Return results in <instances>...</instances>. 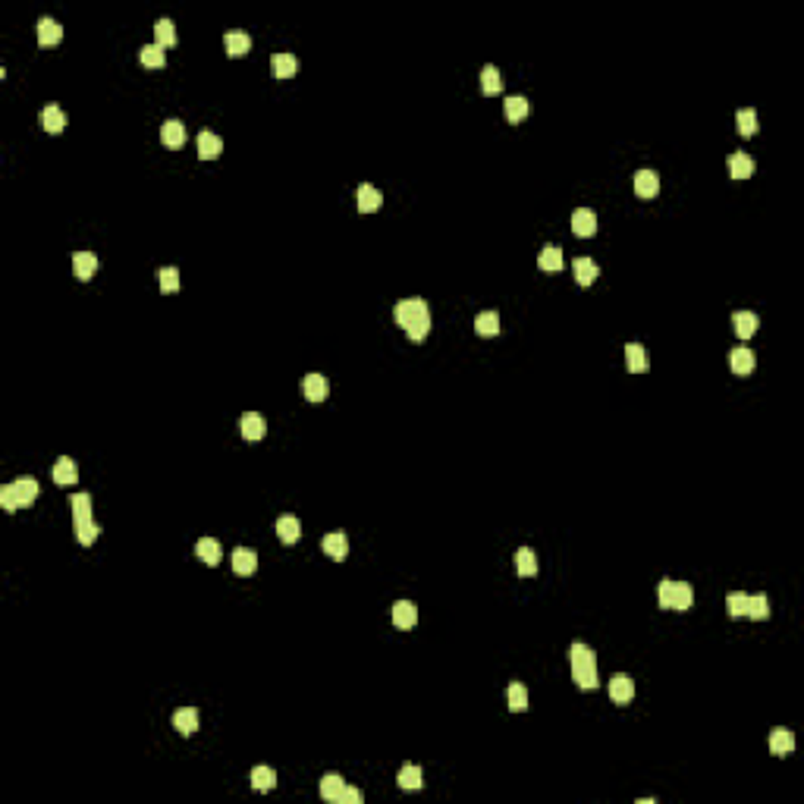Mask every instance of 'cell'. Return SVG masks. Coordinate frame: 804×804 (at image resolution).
Segmentation results:
<instances>
[{
	"instance_id": "d6a6232c",
	"label": "cell",
	"mask_w": 804,
	"mask_h": 804,
	"mask_svg": "<svg viewBox=\"0 0 804 804\" xmlns=\"http://www.w3.org/2000/svg\"><path fill=\"white\" fill-rule=\"evenodd\" d=\"M572 274H575L578 286H591V283L597 280V261H591V258H575V264H572Z\"/></svg>"
},
{
	"instance_id": "f35d334b",
	"label": "cell",
	"mask_w": 804,
	"mask_h": 804,
	"mask_svg": "<svg viewBox=\"0 0 804 804\" xmlns=\"http://www.w3.org/2000/svg\"><path fill=\"white\" fill-rule=\"evenodd\" d=\"M735 123H739V132H741L745 138L757 136V129H760V120H757V110H754V107H745V110H739Z\"/></svg>"
},
{
	"instance_id": "7bdbcfd3",
	"label": "cell",
	"mask_w": 804,
	"mask_h": 804,
	"mask_svg": "<svg viewBox=\"0 0 804 804\" xmlns=\"http://www.w3.org/2000/svg\"><path fill=\"white\" fill-rule=\"evenodd\" d=\"M154 38H157V44H161V47H173V44H177V26H173L170 19H157Z\"/></svg>"
},
{
	"instance_id": "f546056e",
	"label": "cell",
	"mask_w": 804,
	"mask_h": 804,
	"mask_svg": "<svg viewBox=\"0 0 804 804\" xmlns=\"http://www.w3.org/2000/svg\"><path fill=\"white\" fill-rule=\"evenodd\" d=\"M791 748H795V735H791L789 729H773L770 732V754L785 757V754H791Z\"/></svg>"
},
{
	"instance_id": "ee69618b",
	"label": "cell",
	"mask_w": 804,
	"mask_h": 804,
	"mask_svg": "<svg viewBox=\"0 0 804 804\" xmlns=\"http://www.w3.org/2000/svg\"><path fill=\"white\" fill-rule=\"evenodd\" d=\"M528 688L522 685V682H512L509 685V710H516V713H522V710H528Z\"/></svg>"
},
{
	"instance_id": "7402d4cb",
	"label": "cell",
	"mask_w": 804,
	"mask_h": 804,
	"mask_svg": "<svg viewBox=\"0 0 804 804\" xmlns=\"http://www.w3.org/2000/svg\"><path fill=\"white\" fill-rule=\"evenodd\" d=\"M66 126V113L60 110L57 104H47L44 110H41V129L51 132V136H57V132H63Z\"/></svg>"
},
{
	"instance_id": "277c9868",
	"label": "cell",
	"mask_w": 804,
	"mask_h": 804,
	"mask_svg": "<svg viewBox=\"0 0 804 804\" xmlns=\"http://www.w3.org/2000/svg\"><path fill=\"white\" fill-rule=\"evenodd\" d=\"M657 600H660L663 609H688L694 603V591L688 582H673V578H666V582H660V588H657Z\"/></svg>"
},
{
	"instance_id": "5bb4252c",
	"label": "cell",
	"mask_w": 804,
	"mask_h": 804,
	"mask_svg": "<svg viewBox=\"0 0 804 804\" xmlns=\"http://www.w3.org/2000/svg\"><path fill=\"white\" fill-rule=\"evenodd\" d=\"M634 192H638L641 198H654L657 192H660V177H657V170H638V173H634Z\"/></svg>"
},
{
	"instance_id": "836d02e7",
	"label": "cell",
	"mask_w": 804,
	"mask_h": 804,
	"mask_svg": "<svg viewBox=\"0 0 804 804\" xmlns=\"http://www.w3.org/2000/svg\"><path fill=\"white\" fill-rule=\"evenodd\" d=\"M516 569L522 578H534L537 575V553L531 547H522L516 553Z\"/></svg>"
},
{
	"instance_id": "d4e9b609",
	"label": "cell",
	"mask_w": 804,
	"mask_h": 804,
	"mask_svg": "<svg viewBox=\"0 0 804 804\" xmlns=\"http://www.w3.org/2000/svg\"><path fill=\"white\" fill-rule=\"evenodd\" d=\"M76 477H79V465H76V459L60 456V459H57V465H54V481H57V484H76Z\"/></svg>"
},
{
	"instance_id": "cb8c5ba5",
	"label": "cell",
	"mask_w": 804,
	"mask_h": 804,
	"mask_svg": "<svg viewBox=\"0 0 804 804\" xmlns=\"http://www.w3.org/2000/svg\"><path fill=\"white\" fill-rule=\"evenodd\" d=\"M295 69H299V60H295L293 54H274V57H270V72H274L277 79H293Z\"/></svg>"
},
{
	"instance_id": "d590c367",
	"label": "cell",
	"mask_w": 804,
	"mask_h": 804,
	"mask_svg": "<svg viewBox=\"0 0 804 804\" xmlns=\"http://www.w3.org/2000/svg\"><path fill=\"white\" fill-rule=\"evenodd\" d=\"M249 779H252V789L255 791H270L277 785V773L270 770V766H255V770L249 773Z\"/></svg>"
},
{
	"instance_id": "484cf974",
	"label": "cell",
	"mask_w": 804,
	"mask_h": 804,
	"mask_svg": "<svg viewBox=\"0 0 804 804\" xmlns=\"http://www.w3.org/2000/svg\"><path fill=\"white\" fill-rule=\"evenodd\" d=\"M343 791H346V779H343L340 773H327V776L320 779V798H327V801H340Z\"/></svg>"
},
{
	"instance_id": "603a6c76",
	"label": "cell",
	"mask_w": 804,
	"mask_h": 804,
	"mask_svg": "<svg viewBox=\"0 0 804 804\" xmlns=\"http://www.w3.org/2000/svg\"><path fill=\"white\" fill-rule=\"evenodd\" d=\"M274 528H277V537H280L283 543H295L302 537V525H299V518H295V516H280Z\"/></svg>"
},
{
	"instance_id": "d6986e66",
	"label": "cell",
	"mask_w": 804,
	"mask_h": 804,
	"mask_svg": "<svg viewBox=\"0 0 804 804\" xmlns=\"http://www.w3.org/2000/svg\"><path fill=\"white\" fill-rule=\"evenodd\" d=\"M648 365H650V361H648L644 346H641V343H628V346H625V368H628V371L644 374V371H648Z\"/></svg>"
},
{
	"instance_id": "8fae6325",
	"label": "cell",
	"mask_w": 804,
	"mask_h": 804,
	"mask_svg": "<svg viewBox=\"0 0 804 804\" xmlns=\"http://www.w3.org/2000/svg\"><path fill=\"white\" fill-rule=\"evenodd\" d=\"M258 569V553L252 547H236L233 550V572L236 575H252Z\"/></svg>"
},
{
	"instance_id": "7a4b0ae2",
	"label": "cell",
	"mask_w": 804,
	"mask_h": 804,
	"mask_svg": "<svg viewBox=\"0 0 804 804\" xmlns=\"http://www.w3.org/2000/svg\"><path fill=\"white\" fill-rule=\"evenodd\" d=\"M569 660H572V679H575V685L584 688V691H594V688L600 685L594 650H591L588 644H582V641H575L569 648Z\"/></svg>"
},
{
	"instance_id": "4316f807",
	"label": "cell",
	"mask_w": 804,
	"mask_h": 804,
	"mask_svg": "<svg viewBox=\"0 0 804 804\" xmlns=\"http://www.w3.org/2000/svg\"><path fill=\"white\" fill-rule=\"evenodd\" d=\"M380 204H384V195H380V189H374L371 183L359 186V211H361V214L380 211Z\"/></svg>"
},
{
	"instance_id": "4dcf8cb0",
	"label": "cell",
	"mask_w": 804,
	"mask_h": 804,
	"mask_svg": "<svg viewBox=\"0 0 804 804\" xmlns=\"http://www.w3.org/2000/svg\"><path fill=\"white\" fill-rule=\"evenodd\" d=\"M220 553L223 550L214 537H202V541L195 543V556L204 562V566H217V562H220Z\"/></svg>"
},
{
	"instance_id": "ac0fdd59",
	"label": "cell",
	"mask_w": 804,
	"mask_h": 804,
	"mask_svg": "<svg viewBox=\"0 0 804 804\" xmlns=\"http://www.w3.org/2000/svg\"><path fill=\"white\" fill-rule=\"evenodd\" d=\"M729 177H732V179L754 177V157L745 154V151H735V154L729 157Z\"/></svg>"
},
{
	"instance_id": "8992f818",
	"label": "cell",
	"mask_w": 804,
	"mask_h": 804,
	"mask_svg": "<svg viewBox=\"0 0 804 804\" xmlns=\"http://www.w3.org/2000/svg\"><path fill=\"white\" fill-rule=\"evenodd\" d=\"M302 393H305L308 402H324L330 393V384L324 374H308V377H302Z\"/></svg>"
},
{
	"instance_id": "ba28073f",
	"label": "cell",
	"mask_w": 804,
	"mask_h": 804,
	"mask_svg": "<svg viewBox=\"0 0 804 804\" xmlns=\"http://www.w3.org/2000/svg\"><path fill=\"white\" fill-rule=\"evenodd\" d=\"M572 233L578 236V239H591V236L597 233V214L591 208H578L575 214H572Z\"/></svg>"
},
{
	"instance_id": "8d00e7d4",
	"label": "cell",
	"mask_w": 804,
	"mask_h": 804,
	"mask_svg": "<svg viewBox=\"0 0 804 804\" xmlns=\"http://www.w3.org/2000/svg\"><path fill=\"white\" fill-rule=\"evenodd\" d=\"M481 88H484V95H500V92H503V76H500V69L493 63H487L484 69H481Z\"/></svg>"
},
{
	"instance_id": "6da1fadb",
	"label": "cell",
	"mask_w": 804,
	"mask_h": 804,
	"mask_svg": "<svg viewBox=\"0 0 804 804\" xmlns=\"http://www.w3.org/2000/svg\"><path fill=\"white\" fill-rule=\"evenodd\" d=\"M393 318H396V324L409 334L412 343H421L427 334H431V308H427V302L418 299V295L396 302V305H393Z\"/></svg>"
},
{
	"instance_id": "c3c4849f",
	"label": "cell",
	"mask_w": 804,
	"mask_h": 804,
	"mask_svg": "<svg viewBox=\"0 0 804 804\" xmlns=\"http://www.w3.org/2000/svg\"><path fill=\"white\" fill-rule=\"evenodd\" d=\"M361 798H365V795H361V791L355 789V785H352V789H349V785H346V791H343V798H340V801H343V804H361Z\"/></svg>"
},
{
	"instance_id": "3957f363",
	"label": "cell",
	"mask_w": 804,
	"mask_h": 804,
	"mask_svg": "<svg viewBox=\"0 0 804 804\" xmlns=\"http://www.w3.org/2000/svg\"><path fill=\"white\" fill-rule=\"evenodd\" d=\"M35 497H38V481L35 477H16L13 484L7 487H0V506L7 512H16L22 509V506H32Z\"/></svg>"
},
{
	"instance_id": "ab89813d",
	"label": "cell",
	"mask_w": 804,
	"mask_h": 804,
	"mask_svg": "<svg viewBox=\"0 0 804 804\" xmlns=\"http://www.w3.org/2000/svg\"><path fill=\"white\" fill-rule=\"evenodd\" d=\"M138 57H142V63L151 66V69H161V66L167 63V54H164V47L157 44V41H154V44H145L142 51H138Z\"/></svg>"
},
{
	"instance_id": "4fadbf2b",
	"label": "cell",
	"mask_w": 804,
	"mask_h": 804,
	"mask_svg": "<svg viewBox=\"0 0 804 804\" xmlns=\"http://www.w3.org/2000/svg\"><path fill=\"white\" fill-rule=\"evenodd\" d=\"M732 327H735V334H739L741 340H751V336L757 334V327H760V318L754 311H735L732 314Z\"/></svg>"
},
{
	"instance_id": "1f68e13d",
	"label": "cell",
	"mask_w": 804,
	"mask_h": 804,
	"mask_svg": "<svg viewBox=\"0 0 804 804\" xmlns=\"http://www.w3.org/2000/svg\"><path fill=\"white\" fill-rule=\"evenodd\" d=\"M396 785H399V789H406V791H418L421 789V766H415V764L399 766Z\"/></svg>"
},
{
	"instance_id": "52a82bcc",
	"label": "cell",
	"mask_w": 804,
	"mask_h": 804,
	"mask_svg": "<svg viewBox=\"0 0 804 804\" xmlns=\"http://www.w3.org/2000/svg\"><path fill=\"white\" fill-rule=\"evenodd\" d=\"M223 47H227V57H245L252 51V35L243 28H233L223 35Z\"/></svg>"
},
{
	"instance_id": "44dd1931",
	"label": "cell",
	"mask_w": 804,
	"mask_h": 804,
	"mask_svg": "<svg viewBox=\"0 0 804 804\" xmlns=\"http://www.w3.org/2000/svg\"><path fill=\"white\" fill-rule=\"evenodd\" d=\"M220 151H223V138L217 132H202L198 136V157L202 161H214V157H220Z\"/></svg>"
},
{
	"instance_id": "f6af8a7d",
	"label": "cell",
	"mask_w": 804,
	"mask_h": 804,
	"mask_svg": "<svg viewBox=\"0 0 804 804\" xmlns=\"http://www.w3.org/2000/svg\"><path fill=\"white\" fill-rule=\"evenodd\" d=\"M748 616L751 619H766L770 616V600H766V594H748Z\"/></svg>"
},
{
	"instance_id": "bcb514c9",
	"label": "cell",
	"mask_w": 804,
	"mask_h": 804,
	"mask_svg": "<svg viewBox=\"0 0 804 804\" xmlns=\"http://www.w3.org/2000/svg\"><path fill=\"white\" fill-rule=\"evenodd\" d=\"M726 609L732 619H741V616H748V594H741V591H732V594L726 597Z\"/></svg>"
},
{
	"instance_id": "e0dca14e",
	"label": "cell",
	"mask_w": 804,
	"mask_h": 804,
	"mask_svg": "<svg viewBox=\"0 0 804 804\" xmlns=\"http://www.w3.org/2000/svg\"><path fill=\"white\" fill-rule=\"evenodd\" d=\"M415 622H418V609H415V603H409V600L393 603V625L406 632V628H412Z\"/></svg>"
},
{
	"instance_id": "f1b7e54d",
	"label": "cell",
	"mask_w": 804,
	"mask_h": 804,
	"mask_svg": "<svg viewBox=\"0 0 804 804\" xmlns=\"http://www.w3.org/2000/svg\"><path fill=\"white\" fill-rule=\"evenodd\" d=\"M173 729H179L183 735H192L198 729V710L195 707H179L173 713Z\"/></svg>"
},
{
	"instance_id": "83f0119b",
	"label": "cell",
	"mask_w": 804,
	"mask_h": 804,
	"mask_svg": "<svg viewBox=\"0 0 804 804\" xmlns=\"http://www.w3.org/2000/svg\"><path fill=\"white\" fill-rule=\"evenodd\" d=\"M503 107H506V120H509V123H522V120L531 113V101L522 98V95H512V98H506Z\"/></svg>"
},
{
	"instance_id": "60d3db41",
	"label": "cell",
	"mask_w": 804,
	"mask_h": 804,
	"mask_svg": "<svg viewBox=\"0 0 804 804\" xmlns=\"http://www.w3.org/2000/svg\"><path fill=\"white\" fill-rule=\"evenodd\" d=\"M101 534V525L95 522V518H88V522H76V541L82 543V547H92L95 541H98Z\"/></svg>"
},
{
	"instance_id": "7dc6e473",
	"label": "cell",
	"mask_w": 804,
	"mask_h": 804,
	"mask_svg": "<svg viewBox=\"0 0 804 804\" xmlns=\"http://www.w3.org/2000/svg\"><path fill=\"white\" fill-rule=\"evenodd\" d=\"M157 277H161V289H164V293H177L179 289V270L177 268H161Z\"/></svg>"
},
{
	"instance_id": "e575fe53",
	"label": "cell",
	"mask_w": 804,
	"mask_h": 804,
	"mask_svg": "<svg viewBox=\"0 0 804 804\" xmlns=\"http://www.w3.org/2000/svg\"><path fill=\"white\" fill-rule=\"evenodd\" d=\"M475 334L477 336H497L500 334V314L497 311H481L475 318Z\"/></svg>"
},
{
	"instance_id": "7c38bea8",
	"label": "cell",
	"mask_w": 804,
	"mask_h": 804,
	"mask_svg": "<svg viewBox=\"0 0 804 804\" xmlns=\"http://www.w3.org/2000/svg\"><path fill=\"white\" fill-rule=\"evenodd\" d=\"M95 270H98V258L92 255V252H76L72 255V274H76V280H92Z\"/></svg>"
},
{
	"instance_id": "5b68a950",
	"label": "cell",
	"mask_w": 804,
	"mask_h": 804,
	"mask_svg": "<svg viewBox=\"0 0 804 804\" xmlns=\"http://www.w3.org/2000/svg\"><path fill=\"white\" fill-rule=\"evenodd\" d=\"M609 698H613V704H619V707L632 704V698H634V679H632V675L616 673L613 679H609Z\"/></svg>"
},
{
	"instance_id": "9a60e30c",
	"label": "cell",
	"mask_w": 804,
	"mask_h": 804,
	"mask_svg": "<svg viewBox=\"0 0 804 804\" xmlns=\"http://www.w3.org/2000/svg\"><path fill=\"white\" fill-rule=\"evenodd\" d=\"M239 431H243L245 440H261L264 434H268V425H264V418L258 412H245L243 418H239Z\"/></svg>"
},
{
	"instance_id": "b9f144b4",
	"label": "cell",
	"mask_w": 804,
	"mask_h": 804,
	"mask_svg": "<svg viewBox=\"0 0 804 804\" xmlns=\"http://www.w3.org/2000/svg\"><path fill=\"white\" fill-rule=\"evenodd\" d=\"M69 506H72V518L76 522H88L92 516V497L88 493H76V497H69Z\"/></svg>"
},
{
	"instance_id": "9c48e42d",
	"label": "cell",
	"mask_w": 804,
	"mask_h": 804,
	"mask_svg": "<svg viewBox=\"0 0 804 804\" xmlns=\"http://www.w3.org/2000/svg\"><path fill=\"white\" fill-rule=\"evenodd\" d=\"M754 365H757V359H754V352L748 346H739L729 352V368H732L739 377H748V374L754 371Z\"/></svg>"
},
{
	"instance_id": "2e32d148",
	"label": "cell",
	"mask_w": 804,
	"mask_h": 804,
	"mask_svg": "<svg viewBox=\"0 0 804 804\" xmlns=\"http://www.w3.org/2000/svg\"><path fill=\"white\" fill-rule=\"evenodd\" d=\"M161 142H164L167 148H183V145H186V126H183V120H167V123L161 126Z\"/></svg>"
},
{
	"instance_id": "ffe728a7",
	"label": "cell",
	"mask_w": 804,
	"mask_h": 804,
	"mask_svg": "<svg viewBox=\"0 0 804 804\" xmlns=\"http://www.w3.org/2000/svg\"><path fill=\"white\" fill-rule=\"evenodd\" d=\"M320 550L330 556V559H346L349 553V541L343 531H334V534H327L324 541H320Z\"/></svg>"
},
{
	"instance_id": "74e56055",
	"label": "cell",
	"mask_w": 804,
	"mask_h": 804,
	"mask_svg": "<svg viewBox=\"0 0 804 804\" xmlns=\"http://www.w3.org/2000/svg\"><path fill=\"white\" fill-rule=\"evenodd\" d=\"M537 264H541V270H553V274H556V270H562V264H566V261H562V249H559V245H543Z\"/></svg>"
},
{
	"instance_id": "30bf717a",
	"label": "cell",
	"mask_w": 804,
	"mask_h": 804,
	"mask_svg": "<svg viewBox=\"0 0 804 804\" xmlns=\"http://www.w3.org/2000/svg\"><path fill=\"white\" fill-rule=\"evenodd\" d=\"M60 38H63V26H60L57 19H51V16H41L38 19V44L54 47V44H60Z\"/></svg>"
}]
</instances>
